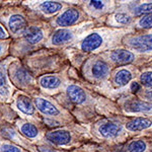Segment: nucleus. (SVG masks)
Instances as JSON below:
<instances>
[{"label":"nucleus","mask_w":152,"mask_h":152,"mask_svg":"<svg viewBox=\"0 0 152 152\" xmlns=\"http://www.w3.org/2000/svg\"><path fill=\"white\" fill-rule=\"evenodd\" d=\"M10 87H9V84L7 82L6 76L4 75L3 72L0 71V96L2 99H7L10 96Z\"/></svg>","instance_id":"5701e85b"},{"label":"nucleus","mask_w":152,"mask_h":152,"mask_svg":"<svg viewBox=\"0 0 152 152\" xmlns=\"http://www.w3.org/2000/svg\"><path fill=\"white\" fill-rule=\"evenodd\" d=\"M132 73L127 69H121L116 73L114 77V82L116 83L117 86L123 87L126 86L128 83L132 80Z\"/></svg>","instance_id":"a211bd4d"},{"label":"nucleus","mask_w":152,"mask_h":152,"mask_svg":"<svg viewBox=\"0 0 152 152\" xmlns=\"http://www.w3.org/2000/svg\"><path fill=\"white\" fill-rule=\"evenodd\" d=\"M129 44L132 48L139 52H149L151 51V35L131 39L129 41Z\"/></svg>","instance_id":"9b49d317"},{"label":"nucleus","mask_w":152,"mask_h":152,"mask_svg":"<svg viewBox=\"0 0 152 152\" xmlns=\"http://www.w3.org/2000/svg\"><path fill=\"white\" fill-rule=\"evenodd\" d=\"M141 83L147 88H151L152 85V79H151V71L150 72H145L141 75L140 77Z\"/></svg>","instance_id":"bb28decb"},{"label":"nucleus","mask_w":152,"mask_h":152,"mask_svg":"<svg viewBox=\"0 0 152 152\" xmlns=\"http://www.w3.org/2000/svg\"><path fill=\"white\" fill-rule=\"evenodd\" d=\"M40 8L43 10L45 13L51 14V13H55L58 10H60L62 8V5L60 3H57V2H52V1H47L44 2L40 5Z\"/></svg>","instance_id":"393cba45"},{"label":"nucleus","mask_w":152,"mask_h":152,"mask_svg":"<svg viewBox=\"0 0 152 152\" xmlns=\"http://www.w3.org/2000/svg\"><path fill=\"white\" fill-rule=\"evenodd\" d=\"M111 58L113 61L117 63L126 64V63H131L134 60V55L126 50H117L112 53Z\"/></svg>","instance_id":"dca6fc26"},{"label":"nucleus","mask_w":152,"mask_h":152,"mask_svg":"<svg viewBox=\"0 0 152 152\" xmlns=\"http://www.w3.org/2000/svg\"><path fill=\"white\" fill-rule=\"evenodd\" d=\"M122 125L124 126L127 133L140 134L142 132L151 130L152 122L150 119H147V118H133Z\"/></svg>","instance_id":"0eeeda50"},{"label":"nucleus","mask_w":152,"mask_h":152,"mask_svg":"<svg viewBox=\"0 0 152 152\" xmlns=\"http://www.w3.org/2000/svg\"><path fill=\"white\" fill-rule=\"evenodd\" d=\"M66 94H67L68 99L76 105L84 104L88 99L85 90L76 84H71L66 88Z\"/></svg>","instance_id":"1a4fd4ad"},{"label":"nucleus","mask_w":152,"mask_h":152,"mask_svg":"<svg viewBox=\"0 0 152 152\" xmlns=\"http://www.w3.org/2000/svg\"><path fill=\"white\" fill-rule=\"evenodd\" d=\"M45 143L55 147V148L67 149V150H76L90 152L91 144H88L91 139L81 135L78 131H73L69 128L50 129L45 132Z\"/></svg>","instance_id":"f257e3e1"},{"label":"nucleus","mask_w":152,"mask_h":152,"mask_svg":"<svg viewBox=\"0 0 152 152\" xmlns=\"http://www.w3.org/2000/svg\"><path fill=\"white\" fill-rule=\"evenodd\" d=\"M72 33L68 29H59L53 36L52 42L55 45H61V44H65L69 42L72 39Z\"/></svg>","instance_id":"4be33fe9"},{"label":"nucleus","mask_w":152,"mask_h":152,"mask_svg":"<svg viewBox=\"0 0 152 152\" xmlns=\"http://www.w3.org/2000/svg\"><path fill=\"white\" fill-rule=\"evenodd\" d=\"M24 38L26 40L31 44H37L43 39V33L37 26H31V28H26L24 31Z\"/></svg>","instance_id":"6ab92c4d"},{"label":"nucleus","mask_w":152,"mask_h":152,"mask_svg":"<svg viewBox=\"0 0 152 152\" xmlns=\"http://www.w3.org/2000/svg\"><path fill=\"white\" fill-rule=\"evenodd\" d=\"M7 37V34H6V31H4L3 28L0 26V40H3V39H5Z\"/></svg>","instance_id":"2f4dec72"},{"label":"nucleus","mask_w":152,"mask_h":152,"mask_svg":"<svg viewBox=\"0 0 152 152\" xmlns=\"http://www.w3.org/2000/svg\"><path fill=\"white\" fill-rule=\"evenodd\" d=\"M8 26L13 34H18L26 28V21L21 15L14 14L9 18Z\"/></svg>","instance_id":"2eb2a0df"},{"label":"nucleus","mask_w":152,"mask_h":152,"mask_svg":"<svg viewBox=\"0 0 152 152\" xmlns=\"http://www.w3.org/2000/svg\"><path fill=\"white\" fill-rule=\"evenodd\" d=\"M37 151L38 152H85L81 151L79 149L76 150H67V149H61V148H55V147L49 145V144H40V145H36Z\"/></svg>","instance_id":"b1692460"},{"label":"nucleus","mask_w":152,"mask_h":152,"mask_svg":"<svg viewBox=\"0 0 152 152\" xmlns=\"http://www.w3.org/2000/svg\"><path fill=\"white\" fill-rule=\"evenodd\" d=\"M34 102H35L36 109L41 113L43 116H45V119H51L55 120V121L59 122L61 125H63L58 120L59 117L62 116V112L53 102L50 99H47L45 97L37 96L34 99Z\"/></svg>","instance_id":"39448f33"},{"label":"nucleus","mask_w":152,"mask_h":152,"mask_svg":"<svg viewBox=\"0 0 152 152\" xmlns=\"http://www.w3.org/2000/svg\"><path fill=\"white\" fill-rule=\"evenodd\" d=\"M0 118H1V117H0Z\"/></svg>","instance_id":"f704fd0d"},{"label":"nucleus","mask_w":152,"mask_h":152,"mask_svg":"<svg viewBox=\"0 0 152 152\" xmlns=\"http://www.w3.org/2000/svg\"><path fill=\"white\" fill-rule=\"evenodd\" d=\"M99 145H115L123 143L128 139V133L122 123L112 120H105L96 124L92 130V138Z\"/></svg>","instance_id":"f03ea898"},{"label":"nucleus","mask_w":152,"mask_h":152,"mask_svg":"<svg viewBox=\"0 0 152 152\" xmlns=\"http://www.w3.org/2000/svg\"><path fill=\"white\" fill-rule=\"evenodd\" d=\"M14 79H15V82L18 83L19 85H21V86H26V85H28L29 83H31V81H33L31 76L23 68H18L15 71V73H14Z\"/></svg>","instance_id":"412c9836"},{"label":"nucleus","mask_w":152,"mask_h":152,"mask_svg":"<svg viewBox=\"0 0 152 152\" xmlns=\"http://www.w3.org/2000/svg\"><path fill=\"white\" fill-rule=\"evenodd\" d=\"M90 6L95 9H102L104 8V3L100 0H90Z\"/></svg>","instance_id":"c756f323"},{"label":"nucleus","mask_w":152,"mask_h":152,"mask_svg":"<svg viewBox=\"0 0 152 152\" xmlns=\"http://www.w3.org/2000/svg\"><path fill=\"white\" fill-rule=\"evenodd\" d=\"M1 49H2V48H1V46H0V53H1Z\"/></svg>","instance_id":"72a5a7b5"},{"label":"nucleus","mask_w":152,"mask_h":152,"mask_svg":"<svg viewBox=\"0 0 152 152\" xmlns=\"http://www.w3.org/2000/svg\"><path fill=\"white\" fill-rule=\"evenodd\" d=\"M116 20L118 23H129L130 20H131V18H130L129 15H127V14H124V13H119L116 15Z\"/></svg>","instance_id":"c85d7f7f"},{"label":"nucleus","mask_w":152,"mask_h":152,"mask_svg":"<svg viewBox=\"0 0 152 152\" xmlns=\"http://www.w3.org/2000/svg\"><path fill=\"white\" fill-rule=\"evenodd\" d=\"M151 3L142 4V5L138 6L135 9V14L136 15H142L145 13H151Z\"/></svg>","instance_id":"a878e982"},{"label":"nucleus","mask_w":152,"mask_h":152,"mask_svg":"<svg viewBox=\"0 0 152 152\" xmlns=\"http://www.w3.org/2000/svg\"><path fill=\"white\" fill-rule=\"evenodd\" d=\"M139 24L142 26V28H150L151 26H152V21H151V13L148 14V15H146L145 18H143L140 20V23Z\"/></svg>","instance_id":"cd10ccee"},{"label":"nucleus","mask_w":152,"mask_h":152,"mask_svg":"<svg viewBox=\"0 0 152 152\" xmlns=\"http://www.w3.org/2000/svg\"><path fill=\"white\" fill-rule=\"evenodd\" d=\"M61 79L56 75H46L40 79V85L42 88L48 90H55L61 86Z\"/></svg>","instance_id":"4468645a"},{"label":"nucleus","mask_w":152,"mask_h":152,"mask_svg":"<svg viewBox=\"0 0 152 152\" xmlns=\"http://www.w3.org/2000/svg\"><path fill=\"white\" fill-rule=\"evenodd\" d=\"M3 139V137H2V135H1V133H0V140H2Z\"/></svg>","instance_id":"473e14b6"},{"label":"nucleus","mask_w":152,"mask_h":152,"mask_svg":"<svg viewBox=\"0 0 152 152\" xmlns=\"http://www.w3.org/2000/svg\"><path fill=\"white\" fill-rule=\"evenodd\" d=\"M123 109L128 114L151 113V102L131 97V99H127L124 102Z\"/></svg>","instance_id":"6e6552de"},{"label":"nucleus","mask_w":152,"mask_h":152,"mask_svg":"<svg viewBox=\"0 0 152 152\" xmlns=\"http://www.w3.org/2000/svg\"><path fill=\"white\" fill-rule=\"evenodd\" d=\"M79 13L76 9H68L57 18V24L60 26H69L77 21Z\"/></svg>","instance_id":"f8f14e48"},{"label":"nucleus","mask_w":152,"mask_h":152,"mask_svg":"<svg viewBox=\"0 0 152 152\" xmlns=\"http://www.w3.org/2000/svg\"><path fill=\"white\" fill-rule=\"evenodd\" d=\"M94 152H152L151 139L142 136L133 137L115 145H99L96 144Z\"/></svg>","instance_id":"7ed1b4c3"},{"label":"nucleus","mask_w":152,"mask_h":152,"mask_svg":"<svg viewBox=\"0 0 152 152\" xmlns=\"http://www.w3.org/2000/svg\"><path fill=\"white\" fill-rule=\"evenodd\" d=\"M91 73L95 79H104L109 74V66L104 61H96L92 66Z\"/></svg>","instance_id":"f3484780"},{"label":"nucleus","mask_w":152,"mask_h":152,"mask_svg":"<svg viewBox=\"0 0 152 152\" xmlns=\"http://www.w3.org/2000/svg\"><path fill=\"white\" fill-rule=\"evenodd\" d=\"M140 89H141V86H140V84H139V83L133 82V83L131 84V90H132L133 92H138Z\"/></svg>","instance_id":"7c9ffc66"},{"label":"nucleus","mask_w":152,"mask_h":152,"mask_svg":"<svg viewBox=\"0 0 152 152\" xmlns=\"http://www.w3.org/2000/svg\"><path fill=\"white\" fill-rule=\"evenodd\" d=\"M102 37L97 34H91L88 37L84 39V41L82 42L81 48L83 51H86V52H90V51H94L95 49H97L102 45Z\"/></svg>","instance_id":"ddd939ff"},{"label":"nucleus","mask_w":152,"mask_h":152,"mask_svg":"<svg viewBox=\"0 0 152 152\" xmlns=\"http://www.w3.org/2000/svg\"><path fill=\"white\" fill-rule=\"evenodd\" d=\"M15 107L20 113L26 116H35L37 109L35 102L28 95L19 94L15 99Z\"/></svg>","instance_id":"9d476101"},{"label":"nucleus","mask_w":152,"mask_h":152,"mask_svg":"<svg viewBox=\"0 0 152 152\" xmlns=\"http://www.w3.org/2000/svg\"><path fill=\"white\" fill-rule=\"evenodd\" d=\"M0 152H31V151L19 145H16L13 142L3 138L2 140H0Z\"/></svg>","instance_id":"aec40b11"},{"label":"nucleus","mask_w":152,"mask_h":152,"mask_svg":"<svg viewBox=\"0 0 152 152\" xmlns=\"http://www.w3.org/2000/svg\"><path fill=\"white\" fill-rule=\"evenodd\" d=\"M0 133H1L2 137L4 139L13 142L16 145H19L23 148L28 149L31 152H38L37 151V147L36 145H34L33 143H31L28 139H26L24 137L21 135L18 130H15L12 127L8 126H3L0 128Z\"/></svg>","instance_id":"423d86ee"},{"label":"nucleus","mask_w":152,"mask_h":152,"mask_svg":"<svg viewBox=\"0 0 152 152\" xmlns=\"http://www.w3.org/2000/svg\"><path fill=\"white\" fill-rule=\"evenodd\" d=\"M18 131L34 145L45 143V132H42L36 124L31 122H18Z\"/></svg>","instance_id":"20e7f679"}]
</instances>
